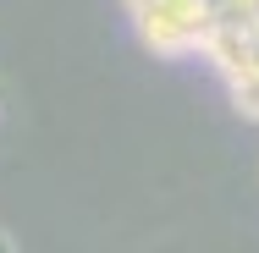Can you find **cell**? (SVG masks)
I'll return each mask as SVG.
<instances>
[{"mask_svg":"<svg viewBox=\"0 0 259 253\" xmlns=\"http://www.w3.org/2000/svg\"><path fill=\"white\" fill-rule=\"evenodd\" d=\"M121 6H127V11H133V17H138V11H149V6H155V0H121Z\"/></svg>","mask_w":259,"mask_h":253,"instance_id":"cell-5","label":"cell"},{"mask_svg":"<svg viewBox=\"0 0 259 253\" xmlns=\"http://www.w3.org/2000/svg\"><path fill=\"white\" fill-rule=\"evenodd\" d=\"M226 88H232V110H237L243 121H259V72H254V77L226 83Z\"/></svg>","mask_w":259,"mask_h":253,"instance_id":"cell-3","label":"cell"},{"mask_svg":"<svg viewBox=\"0 0 259 253\" xmlns=\"http://www.w3.org/2000/svg\"><path fill=\"white\" fill-rule=\"evenodd\" d=\"M133 28L155 55H188V50H204L215 11H209V0H155L149 11L133 17Z\"/></svg>","mask_w":259,"mask_h":253,"instance_id":"cell-1","label":"cell"},{"mask_svg":"<svg viewBox=\"0 0 259 253\" xmlns=\"http://www.w3.org/2000/svg\"><path fill=\"white\" fill-rule=\"evenodd\" d=\"M204 61L226 77V83L254 77V72H259V28H243V22H215V28L204 33Z\"/></svg>","mask_w":259,"mask_h":253,"instance_id":"cell-2","label":"cell"},{"mask_svg":"<svg viewBox=\"0 0 259 253\" xmlns=\"http://www.w3.org/2000/svg\"><path fill=\"white\" fill-rule=\"evenodd\" d=\"M0 253H17V242H11V231L0 226Z\"/></svg>","mask_w":259,"mask_h":253,"instance_id":"cell-6","label":"cell"},{"mask_svg":"<svg viewBox=\"0 0 259 253\" xmlns=\"http://www.w3.org/2000/svg\"><path fill=\"white\" fill-rule=\"evenodd\" d=\"M221 22H243V28H259V0H237V11H226Z\"/></svg>","mask_w":259,"mask_h":253,"instance_id":"cell-4","label":"cell"}]
</instances>
